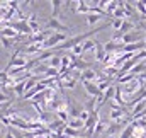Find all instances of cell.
I'll return each instance as SVG.
<instances>
[{
	"label": "cell",
	"mask_w": 146,
	"mask_h": 138,
	"mask_svg": "<svg viewBox=\"0 0 146 138\" xmlns=\"http://www.w3.org/2000/svg\"><path fill=\"white\" fill-rule=\"evenodd\" d=\"M82 84H83V87H85V90L90 97H100L102 92L99 90V85L95 82H82Z\"/></svg>",
	"instance_id": "3957f363"
},
{
	"label": "cell",
	"mask_w": 146,
	"mask_h": 138,
	"mask_svg": "<svg viewBox=\"0 0 146 138\" xmlns=\"http://www.w3.org/2000/svg\"><path fill=\"white\" fill-rule=\"evenodd\" d=\"M97 85H99V90H100L102 94H104V92H106V90L110 87V85H109V80H102V82H99Z\"/></svg>",
	"instance_id": "ac0fdd59"
},
{
	"label": "cell",
	"mask_w": 146,
	"mask_h": 138,
	"mask_svg": "<svg viewBox=\"0 0 146 138\" xmlns=\"http://www.w3.org/2000/svg\"><path fill=\"white\" fill-rule=\"evenodd\" d=\"M134 9H136V10H139V12H141V14L146 17V2H143V0L134 2Z\"/></svg>",
	"instance_id": "2e32d148"
},
{
	"label": "cell",
	"mask_w": 146,
	"mask_h": 138,
	"mask_svg": "<svg viewBox=\"0 0 146 138\" xmlns=\"http://www.w3.org/2000/svg\"><path fill=\"white\" fill-rule=\"evenodd\" d=\"M49 5H51V19H58V14H60V9H61V5H65V2H61V0H51L49 2Z\"/></svg>",
	"instance_id": "8992f818"
},
{
	"label": "cell",
	"mask_w": 146,
	"mask_h": 138,
	"mask_svg": "<svg viewBox=\"0 0 146 138\" xmlns=\"http://www.w3.org/2000/svg\"><path fill=\"white\" fill-rule=\"evenodd\" d=\"M78 80H80V78H76V77H72V78H68V80H65V82H61V80H60V87L75 89V87H76V84H78Z\"/></svg>",
	"instance_id": "8fae6325"
},
{
	"label": "cell",
	"mask_w": 146,
	"mask_h": 138,
	"mask_svg": "<svg viewBox=\"0 0 146 138\" xmlns=\"http://www.w3.org/2000/svg\"><path fill=\"white\" fill-rule=\"evenodd\" d=\"M122 22H124V21H121V19H112V29H114L115 33H119L121 27H122Z\"/></svg>",
	"instance_id": "e0dca14e"
},
{
	"label": "cell",
	"mask_w": 146,
	"mask_h": 138,
	"mask_svg": "<svg viewBox=\"0 0 146 138\" xmlns=\"http://www.w3.org/2000/svg\"><path fill=\"white\" fill-rule=\"evenodd\" d=\"M7 101H10V97L7 96V94H3L2 90H0V104H3V102H7Z\"/></svg>",
	"instance_id": "ffe728a7"
},
{
	"label": "cell",
	"mask_w": 146,
	"mask_h": 138,
	"mask_svg": "<svg viewBox=\"0 0 146 138\" xmlns=\"http://www.w3.org/2000/svg\"><path fill=\"white\" fill-rule=\"evenodd\" d=\"M46 27H48V29H54V33H58V31H72V27H70V26H66V24L60 22L58 19H51V17H49V21H48Z\"/></svg>",
	"instance_id": "7a4b0ae2"
},
{
	"label": "cell",
	"mask_w": 146,
	"mask_h": 138,
	"mask_svg": "<svg viewBox=\"0 0 146 138\" xmlns=\"http://www.w3.org/2000/svg\"><path fill=\"white\" fill-rule=\"evenodd\" d=\"M145 51H146V48H145Z\"/></svg>",
	"instance_id": "d4e9b609"
},
{
	"label": "cell",
	"mask_w": 146,
	"mask_h": 138,
	"mask_svg": "<svg viewBox=\"0 0 146 138\" xmlns=\"http://www.w3.org/2000/svg\"><path fill=\"white\" fill-rule=\"evenodd\" d=\"M0 138H5V137H3V135H2V133H0Z\"/></svg>",
	"instance_id": "603a6c76"
},
{
	"label": "cell",
	"mask_w": 146,
	"mask_h": 138,
	"mask_svg": "<svg viewBox=\"0 0 146 138\" xmlns=\"http://www.w3.org/2000/svg\"><path fill=\"white\" fill-rule=\"evenodd\" d=\"M0 43H2V46H3L5 50H9V48H12V46L15 44V39H10V38H3V36H0Z\"/></svg>",
	"instance_id": "9a60e30c"
},
{
	"label": "cell",
	"mask_w": 146,
	"mask_h": 138,
	"mask_svg": "<svg viewBox=\"0 0 146 138\" xmlns=\"http://www.w3.org/2000/svg\"><path fill=\"white\" fill-rule=\"evenodd\" d=\"M134 128H136V126L131 123L129 126H126V128L122 130V133H121L117 138H133V137H134Z\"/></svg>",
	"instance_id": "ba28073f"
},
{
	"label": "cell",
	"mask_w": 146,
	"mask_h": 138,
	"mask_svg": "<svg viewBox=\"0 0 146 138\" xmlns=\"http://www.w3.org/2000/svg\"><path fill=\"white\" fill-rule=\"evenodd\" d=\"M12 133H14V138H26V135H22V133H19L17 130H12Z\"/></svg>",
	"instance_id": "44dd1931"
},
{
	"label": "cell",
	"mask_w": 146,
	"mask_h": 138,
	"mask_svg": "<svg viewBox=\"0 0 146 138\" xmlns=\"http://www.w3.org/2000/svg\"><path fill=\"white\" fill-rule=\"evenodd\" d=\"M145 43H146V36H145Z\"/></svg>",
	"instance_id": "cb8c5ba5"
},
{
	"label": "cell",
	"mask_w": 146,
	"mask_h": 138,
	"mask_svg": "<svg viewBox=\"0 0 146 138\" xmlns=\"http://www.w3.org/2000/svg\"><path fill=\"white\" fill-rule=\"evenodd\" d=\"M66 126H68V128H73V130L82 131V130H83V126H85V123H83L82 119H70V121L66 123Z\"/></svg>",
	"instance_id": "9c48e42d"
},
{
	"label": "cell",
	"mask_w": 146,
	"mask_h": 138,
	"mask_svg": "<svg viewBox=\"0 0 146 138\" xmlns=\"http://www.w3.org/2000/svg\"><path fill=\"white\" fill-rule=\"evenodd\" d=\"M82 46H83V53H87V51H95V39L90 38V39H87Z\"/></svg>",
	"instance_id": "4fadbf2b"
},
{
	"label": "cell",
	"mask_w": 146,
	"mask_h": 138,
	"mask_svg": "<svg viewBox=\"0 0 146 138\" xmlns=\"http://www.w3.org/2000/svg\"><path fill=\"white\" fill-rule=\"evenodd\" d=\"M121 92H122V87H121V85H115V96H114V101H115V104H119L121 107H124V106H126V101L122 99Z\"/></svg>",
	"instance_id": "30bf717a"
},
{
	"label": "cell",
	"mask_w": 146,
	"mask_h": 138,
	"mask_svg": "<svg viewBox=\"0 0 146 138\" xmlns=\"http://www.w3.org/2000/svg\"><path fill=\"white\" fill-rule=\"evenodd\" d=\"M94 56H95L97 62H102V63H104V60H106V56H107V51H106L104 44L99 43V41H95V51H94Z\"/></svg>",
	"instance_id": "277c9868"
},
{
	"label": "cell",
	"mask_w": 146,
	"mask_h": 138,
	"mask_svg": "<svg viewBox=\"0 0 146 138\" xmlns=\"http://www.w3.org/2000/svg\"><path fill=\"white\" fill-rule=\"evenodd\" d=\"M100 19H102V15H97V14H88V15H87V24L94 29V26H95V24H99V21H100Z\"/></svg>",
	"instance_id": "7c38bea8"
},
{
	"label": "cell",
	"mask_w": 146,
	"mask_h": 138,
	"mask_svg": "<svg viewBox=\"0 0 146 138\" xmlns=\"http://www.w3.org/2000/svg\"><path fill=\"white\" fill-rule=\"evenodd\" d=\"M72 55L73 56H82V55H83V46H82V44L75 46V48L72 50Z\"/></svg>",
	"instance_id": "d6986e66"
},
{
	"label": "cell",
	"mask_w": 146,
	"mask_h": 138,
	"mask_svg": "<svg viewBox=\"0 0 146 138\" xmlns=\"http://www.w3.org/2000/svg\"><path fill=\"white\" fill-rule=\"evenodd\" d=\"M48 67L56 68V70H58V67L61 68V58H60V56H56V55H54V56H51V58H49V62H48Z\"/></svg>",
	"instance_id": "5bb4252c"
},
{
	"label": "cell",
	"mask_w": 146,
	"mask_h": 138,
	"mask_svg": "<svg viewBox=\"0 0 146 138\" xmlns=\"http://www.w3.org/2000/svg\"><path fill=\"white\" fill-rule=\"evenodd\" d=\"M5 138H14V133H12V131H7V133H5Z\"/></svg>",
	"instance_id": "7402d4cb"
},
{
	"label": "cell",
	"mask_w": 146,
	"mask_h": 138,
	"mask_svg": "<svg viewBox=\"0 0 146 138\" xmlns=\"http://www.w3.org/2000/svg\"><path fill=\"white\" fill-rule=\"evenodd\" d=\"M75 10H76V14H87L88 15L90 14V5H88V2H82L80 0V2H76V9Z\"/></svg>",
	"instance_id": "52a82bcc"
},
{
	"label": "cell",
	"mask_w": 146,
	"mask_h": 138,
	"mask_svg": "<svg viewBox=\"0 0 146 138\" xmlns=\"http://www.w3.org/2000/svg\"><path fill=\"white\" fill-rule=\"evenodd\" d=\"M141 34L138 31H133L129 34H124L122 36V44H133V43H138V41H145V39H139Z\"/></svg>",
	"instance_id": "5b68a950"
},
{
	"label": "cell",
	"mask_w": 146,
	"mask_h": 138,
	"mask_svg": "<svg viewBox=\"0 0 146 138\" xmlns=\"http://www.w3.org/2000/svg\"><path fill=\"white\" fill-rule=\"evenodd\" d=\"M68 38L66 34H63V33H53V34L49 36L44 43H42V50L44 51H49V50H54L56 46H60L61 43H65Z\"/></svg>",
	"instance_id": "6da1fadb"
}]
</instances>
